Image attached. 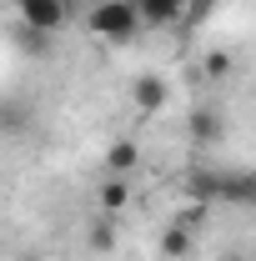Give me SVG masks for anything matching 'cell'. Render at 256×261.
<instances>
[{
    "instance_id": "obj_1",
    "label": "cell",
    "mask_w": 256,
    "mask_h": 261,
    "mask_svg": "<svg viewBox=\"0 0 256 261\" xmlns=\"http://www.w3.org/2000/svg\"><path fill=\"white\" fill-rule=\"evenodd\" d=\"M191 196L201 206H251V176L246 171H196L191 176Z\"/></svg>"
},
{
    "instance_id": "obj_2",
    "label": "cell",
    "mask_w": 256,
    "mask_h": 261,
    "mask_svg": "<svg viewBox=\"0 0 256 261\" xmlns=\"http://www.w3.org/2000/svg\"><path fill=\"white\" fill-rule=\"evenodd\" d=\"M86 25H91V35H100V40H131V35L141 31L131 0H100L96 10L86 15Z\"/></svg>"
},
{
    "instance_id": "obj_3",
    "label": "cell",
    "mask_w": 256,
    "mask_h": 261,
    "mask_svg": "<svg viewBox=\"0 0 256 261\" xmlns=\"http://www.w3.org/2000/svg\"><path fill=\"white\" fill-rule=\"evenodd\" d=\"M15 20L25 31H40V35H56L70 20V5L65 0H15Z\"/></svg>"
},
{
    "instance_id": "obj_4",
    "label": "cell",
    "mask_w": 256,
    "mask_h": 261,
    "mask_svg": "<svg viewBox=\"0 0 256 261\" xmlns=\"http://www.w3.org/2000/svg\"><path fill=\"white\" fill-rule=\"evenodd\" d=\"M131 10L141 25H176V20H186L191 0H131Z\"/></svg>"
},
{
    "instance_id": "obj_5",
    "label": "cell",
    "mask_w": 256,
    "mask_h": 261,
    "mask_svg": "<svg viewBox=\"0 0 256 261\" xmlns=\"http://www.w3.org/2000/svg\"><path fill=\"white\" fill-rule=\"evenodd\" d=\"M131 100H136L141 116H156L161 106H166V81H161L156 70H141V75L131 81Z\"/></svg>"
},
{
    "instance_id": "obj_6",
    "label": "cell",
    "mask_w": 256,
    "mask_h": 261,
    "mask_svg": "<svg viewBox=\"0 0 256 261\" xmlns=\"http://www.w3.org/2000/svg\"><path fill=\"white\" fill-rule=\"evenodd\" d=\"M25 130H31V106L5 96L0 100V136H25Z\"/></svg>"
},
{
    "instance_id": "obj_7",
    "label": "cell",
    "mask_w": 256,
    "mask_h": 261,
    "mask_svg": "<svg viewBox=\"0 0 256 261\" xmlns=\"http://www.w3.org/2000/svg\"><path fill=\"white\" fill-rule=\"evenodd\" d=\"M136 166H141V146H136V141H116V146L106 151V171H111V176H131Z\"/></svg>"
},
{
    "instance_id": "obj_8",
    "label": "cell",
    "mask_w": 256,
    "mask_h": 261,
    "mask_svg": "<svg viewBox=\"0 0 256 261\" xmlns=\"http://www.w3.org/2000/svg\"><path fill=\"white\" fill-rule=\"evenodd\" d=\"M186 251H191V231H186V226H176V221H171V226L161 231V256L181 261V256H186Z\"/></svg>"
},
{
    "instance_id": "obj_9",
    "label": "cell",
    "mask_w": 256,
    "mask_h": 261,
    "mask_svg": "<svg viewBox=\"0 0 256 261\" xmlns=\"http://www.w3.org/2000/svg\"><path fill=\"white\" fill-rule=\"evenodd\" d=\"M126 176H111V181H106V186H100V216H116V211H121V206H126Z\"/></svg>"
},
{
    "instance_id": "obj_10",
    "label": "cell",
    "mask_w": 256,
    "mask_h": 261,
    "mask_svg": "<svg viewBox=\"0 0 256 261\" xmlns=\"http://www.w3.org/2000/svg\"><path fill=\"white\" fill-rule=\"evenodd\" d=\"M191 130H196V141H216V136H221V116H216L211 106H201L191 116Z\"/></svg>"
},
{
    "instance_id": "obj_11",
    "label": "cell",
    "mask_w": 256,
    "mask_h": 261,
    "mask_svg": "<svg viewBox=\"0 0 256 261\" xmlns=\"http://www.w3.org/2000/svg\"><path fill=\"white\" fill-rule=\"evenodd\" d=\"M86 241H91V251H111L116 246V226H111V216H100V221H91V231H86Z\"/></svg>"
},
{
    "instance_id": "obj_12",
    "label": "cell",
    "mask_w": 256,
    "mask_h": 261,
    "mask_svg": "<svg viewBox=\"0 0 256 261\" xmlns=\"http://www.w3.org/2000/svg\"><path fill=\"white\" fill-rule=\"evenodd\" d=\"M45 45H50V35L25 31V25H20V50H25V56H45Z\"/></svg>"
},
{
    "instance_id": "obj_13",
    "label": "cell",
    "mask_w": 256,
    "mask_h": 261,
    "mask_svg": "<svg viewBox=\"0 0 256 261\" xmlns=\"http://www.w3.org/2000/svg\"><path fill=\"white\" fill-rule=\"evenodd\" d=\"M226 70H231V56H226V50H211V56H206V75H211V81H221Z\"/></svg>"
},
{
    "instance_id": "obj_14",
    "label": "cell",
    "mask_w": 256,
    "mask_h": 261,
    "mask_svg": "<svg viewBox=\"0 0 256 261\" xmlns=\"http://www.w3.org/2000/svg\"><path fill=\"white\" fill-rule=\"evenodd\" d=\"M226 261H246V256H236V251H231V256H226Z\"/></svg>"
}]
</instances>
